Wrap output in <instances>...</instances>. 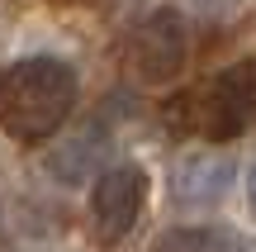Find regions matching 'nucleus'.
Wrapping results in <instances>:
<instances>
[{"mask_svg":"<svg viewBox=\"0 0 256 252\" xmlns=\"http://www.w3.org/2000/svg\"><path fill=\"white\" fill-rule=\"evenodd\" d=\"M81 76L62 57H19L0 72V133L14 143H43L72 119Z\"/></svg>","mask_w":256,"mask_h":252,"instance_id":"obj_1","label":"nucleus"},{"mask_svg":"<svg viewBox=\"0 0 256 252\" xmlns=\"http://www.w3.org/2000/svg\"><path fill=\"white\" fill-rule=\"evenodd\" d=\"M162 114H166V129L176 133L194 129L214 143L247 133V124L256 119V62L223 67L218 76H209L204 91H180Z\"/></svg>","mask_w":256,"mask_h":252,"instance_id":"obj_2","label":"nucleus"},{"mask_svg":"<svg viewBox=\"0 0 256 252\" xmlns=\"http://www.w3.org/2000/svg\"><path fill=\"white\" fill-rule=\"evenodd\" d=\"M190 62V29L176 5H156L142 24L128 34L124 72L142 86H171Z\"/></svg>","mask_w":256,"mask_h":252,"instance_id":"obj_3","label":"nucleus"},{"mask_svg":"<svg viewBox=\"0 0 256 252\" xmlns=\"http://www.w3.org/2000/svg\"><path fill=\"white\" fill-rule=\"evenodd\" d=\"M147 171L138 162H124V167H110L90 190V224H95V238L100 243H119V238L133 233V224L142 219L147 209Z\"/></svg>","mask_w":256,"mask_h":252,"instance_id":"obj_4","label":"nucleus"},{"mask_svg":"<svg viewBox=\"0 0 256 252\" xmlns=\"http://www.w3.org/2000/svg\"><path fill=\"white\" fill-rule=\"evenodd\" d=\"M232 162L223 152H190V157L176 167V200L190 209H204V205H218L223 195L232 190Z\"/></svg>","mask_w":256,"mask_h":252,"instance_id":"obj_5","label":"nucleus"},{"mask_svg":"<svg viewBox=\"0 0 256 252\" xmlns=\"http://www.w3.org/2000/svg\"><path fill=\"white\" fill-rule=\"evenodd\" d=\"M104 148H110V129L95 119V124H86L81 133H72V138L57 143V148L43 157V171H48L52 181H62V186H86L90 171L100 167Z\"/></svg>","mask_w":256,"mask_h":252,"instance_id":"obj_6","label":"nucleus"},{"mask_svg":"<svg viewBox=\"0 0 256 252\" xmlns=\"http://www.w3.org/2000/svg\"><path fill=\"white\" fill-rule=\"evenodd\" d=\"M152 252H209V228H166Z\"/></svg>","mask_w":256,"mask_h":252,"instance_id":"obj_7","label":"nucleus"},{"mask_svg":"<svg viewBox=\"0 0 256 252\" xmlns=\"http://www.w3.org/2000/svg\"><path fill=\"white\" fill-rule=\"evenodd\" d=\"M185 5H190L204 24H228V19L242 10V0H185Z\"/></svg>","mask_w":256,"mask_h":252,"instance_id":"obj_8","label":"nucleus"},{"mask_svg":"<svg viewBox=\"0 0 256 252\" xmlns=\"http://www.w3.org/2000/svg\"><path fill=\"white\" fill-rule=\"evenodd\" d=\"M209 252H256V243L242 238V233H232L228 224H214L209 228Z\"/></svg>","mask_w":256,"mask_h":252,"instance_id":"obj_9","label":"nucleus"},{"mask_svg":"<svg viewBox=\"0 0 256 252\" xmlns=\"http://www.w3.org/2000/svg\"><path fill=\"white\" fill-rule=\"evenodd\" d=\"M247 209H252V219H256V157H252V167H247Z\"/></svg>","mask_w":256,"mask_h":252,"instance_id":"obj_10","label":"nucleus"}]
</instances>
